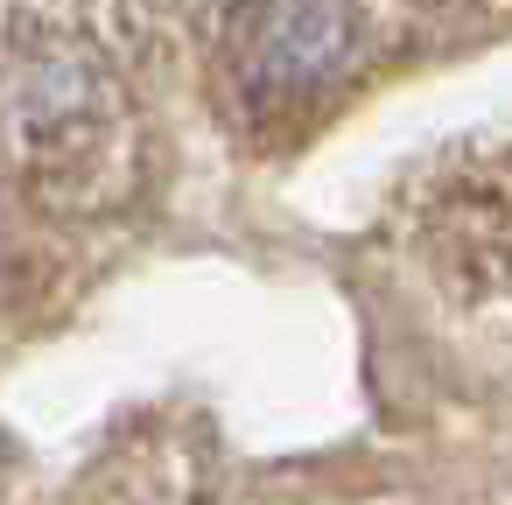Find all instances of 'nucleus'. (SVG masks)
I'll return each mask as SVG.
<instances>
[{
    "mask_svg": "<svg viewBox=\"0 0 512 505\" xmlns=\"http://www.w3.org/2000/svg\"><path fill=\"white\" fill-rule=\"evenodd\" d=\"M351 50V0H246L225 36L232 85L260 106L302 99L337 78Z\"/></svg>",
    "mask_w": 512,
    "mask_h": 505,
    "instance_id": "nucleus-1",
    "label": "nucleus"
}]
</instances>
